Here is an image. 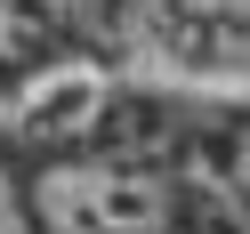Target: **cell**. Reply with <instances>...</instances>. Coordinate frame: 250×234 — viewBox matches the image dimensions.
<instances>
[{
    "mask_svg": "<svg viewBox=\"0 0 250 234\" xmlns=\"http://www.w3.org/2000/svg\"><path fill=\"white\" fill-rule=\"evenodd\" d=\"M41 210L57 234H169L178 186L129 162H81L41 178Z\"/></svg>",
    "mask_w": 250,
    "mask_h": 234,
    "instance_id": "cell-1",
    "label": "cell"
},
{
    "mask_svg": "<svg viewBox=\"0 0 250 234\" xmlns=\"http://www.w3.org/2000/svg\"><path fill=\"white\" fill-rule=\"evenodd\" d=\"M105 105H113V73L89 65V57H57V65H41L17 89L8 129H24V137H81V129L105 121Z\"/></svg>",
    "mask_w": 250,
    "mask_h": 234,
    "instance_id": "cell-2",
    "label": "cell"
},
{
    "mask_svg": "<svg viewBox=\"0 0 250 234\" xmlns=\"http://www.w3.org/2000/svg\"><path fill=\"white\" fill-rule=\"evenodd\" d=\"M57 24H65L57 0H0V65H17V57H49Z\"/></svg>",
    "mask_w": 250,
    "mask_h": 234,
    "instance_id": "cell-3",
    "label": "cell"
},
{
    "mask_svg": "<svg viewBox=\"0 0 250 234\" xmlns=\"http://www.w3.org/2000/svg\"><path fill=\"white\" fill-rule=\"evenodd\" d=\"M178 210H194V226H202V234H250V226H242V210L226 202V186H202V178H194V186L178 194Z\"/></svg>",
    "mask_w": 250,
    "mask_h": 234,
    "instance_id": "cell-4",
    "label": "cell"
},
{
    "mask_svg": "<svg viewBox=\"0 0 250 234\" xmlns=\"http://www.w3.org/2000/svg\"><path fill=\"white\" fill-rule=\"evenodd\" d=\"M0 234H24V210H17V186L0 178Z\"/></svg>",
    "mask_w": 250,
    "mask_h": 234,
    "instance_id": "cell-5",
    "label": "cell"
},
{
    "mask_svg": "<svg viewBox=\"0 0 250 234\" xmlns=\"http://www.w3.org/2000/svg\"><path fill=\"white\" fill-rule=\"evenodd\" d=\"M234 186L250 194V137H242V153H234Z\"/></svg>",
    "mask_w": 250,
    "mask_h": 234,
    "instance_id": "cell-6",
    "label": "cell"
}]
</instances>
